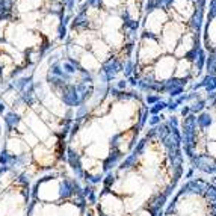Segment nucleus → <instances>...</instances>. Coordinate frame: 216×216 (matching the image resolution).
<instances>
[{
  "mask_svg": "<svg viewBox=\"0 0 216 216\" xmlns=\"http://www.w3.org/2000/svg\"><path fill=\"white\" fill-rule=\"evenodd\" d=\"M205 5L207 0H145L130 85L145 97L151 113L175 112L203 76Z\"/></svg>",
  "mask_w": 216,
  "mask_h": 216,
  "instance_id": "1",
  "label": "nucleus"
},
{
  "mask_svg": "<svg viewBox=\"0 0 216 216\" xmlns=\"http://www.w3.org/2000/svg\"><path fill=\"white\" fill-rule=\"evenodd\" d=\"M177 113H153L150 125L100 198L103 216H160L184 178Z\"/></svg>",
  "mask_w": 216,
  "mask_h": 216,
  "instance_id": "2",
  "label": "nucleus"
},
{
  "mask_svg": "<svg viewBox=\"0 0 216 216\" xmlns=\"http://www.w3.org/2000/svg\"><path fill=\"white\" fill-rule=\"evenodd\" d=\"M151 109L136 89L107 92L94 107L86 127L88 154L83 165L92 175H101L107 163L129 156L141 139Z\"/></svg>",
  "mask_w": 216,
  "mask_h": 216,
  "instance_id": "3",
  "label": "nucleus"
},
{
  "mask_svg": "<svg viewBox=\"0 0 216 216\" xmlns=\"http://www.w3.org/2000/svg\"><path fill=\"white\" fill-rule=\"evenodd\" d=\"M145 0H100L88 9V29L80 33L82 45L89 51L82 53V64L100 73L104 65H113L117 74L131 64L139 35Z\"/></svg>",
  "mask_w": 216,
  "mask_h": 216,
  "instance_id": "4",
  "label": "nucleus"
},
{
  "mask_svg": "<svg viewBox=\"0 0 216 216\" xmlns=\"http://www.w3.org/2000/svg\"><path fill=\"white\" fill-rule=\"evenodd\" d=\"M175 113L186 165L197 175L216 177V88L186 94Z\"/></svg>",
  "mask_w": 216,
  "mask_h": 216,
  "instance_id": "5",
  "label": "nucleus"
},
{
  "mask_svg": "<svg viewBox=\"0 0 216 216\" xmlns=\"http://www.w3.org/2000/svg\"><path fill=\"white\" fill-rule=\"evenodd\" d=\"M160 216H216V177L195 174L181 181Z\"/></svg>",
  "mask_w": 216,
  "mask_h": 216,
  "instance_id": "6",
  "label": "nucleus"
},
{
  "mask_svg": "<svg viewBox=\"0 0 216 216\" xmlns=\"http://www.w3.org/2000/svg\"><path fill=\"white\" fill-rule=\"evenodd\" d=\"M203 47L205 53L204 73L192 91L216 88V0H207L203 24Z\"/></svg>",
  "mask_w": 216,
  "mask_h": 216,
  "instance_id": "7",
  "label": "nucleus"
}]
</instances>
